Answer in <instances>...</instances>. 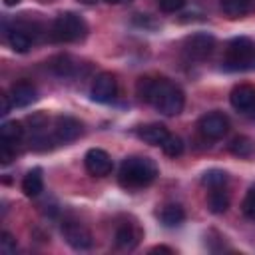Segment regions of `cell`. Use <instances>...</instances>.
<instances>
[{"label": "cell", "instance_id": "6da1fadb", "mask_svg": "<svg viewBox=\"0 0 255 255\" xmlns=\"http://www.w3.org/2000/svg\"><path fill=\"white\" fill-rule=\"evenodd\" d=\"M135 90L141 100L149 102L157 112L165 116H177L185 106L181 88L165 78H139Z\"/></svg>", "mask_w": 255, "mask_h": 255}, {"label": "cell", "instance_id": "7a4b0ae2", "mask_svg": "<svg viewBox=\"0 0 255 255\" xmlns=\"http://www.w3.org/2000/svg\"><path fill=\"white\" fill-rule=\"evenodd\" d=\"M120 183L128 189H139L149 185L157 177V165L149 157L129 155L120 165Z\"/></svg>", "mask_w": 255, "mask_h": 255}, {"label": "cell", "instance_id": "3957f363", "mask_svg": "<svg viewBox=\"0 0 255 255\" xmlns=\"http://www.w3.org/2000/svg\"><path fill=\"white\" fill-rule=\"evenodd\" d=\"M223 64L227 70H233V72L253 70L255 68V42L245 38V36L233 38L227 44Z\"/></svg>", "mask_w": 255, "mask_h": 255}, {"label": "cell", "instance_id": "277c9868", "mask_svg": "<svg viewBox=\"0 0 255 255\" xmlns=\"http://www.w3.org/2000/svg\"><path fill=\"white\" fill-rule=\"evenodd\" d=\"M88 26L84 18L74 12H62L52 22V38L56 42H78L86 36Z\"/></svg>", "mask_w": 255, "mask_h": 255}, {"label": "cell", "instance_id": "5b68a950", "mask_svg": "<svg viewBox=\"0 0 255 255\" xmlns=\"http://www.w3.org/2000/svg\"><path fill=\"white\" fill-rule=\"evenodd\" d=\"M213 48H215V38L207 32H195V34L187 36L183 42L185 56L189 60H197V62L205 60L213 52Z\"/></svg>", "mask_w": 255, "mask_h": 255}, {"label": "cell", "instance_id": "8992f818", "mask_svg": "<svg viewBox=\"0 0 255 255\" xmlns=\"http://www.w3.org/2000/svg\"><path fill=\"white\" fill-rule=\"evenodd\" d=\"M118 94V82L114 78V74L110 72H102L94 78L92 84V100L98 104H108L116 98Z\"/></svg>", "mask_w": 255, "mask_h": 255}, {"label": "cell", "instance_id": "52a82bcc", "mask_svg": "<svg viewBox=\"0 0 255 255\" xmlns=\"http://www.w3.org/2000/svg\"><path fill=\"white\" fill-rule=\"evenodd\" d=\"M62 233H64V239L68 241V245L78 251H86L92 247V233L78 221H64Z\"/></svg>", "mask_w": 255, "mask_h": 255}, {"label": "cell", "instance_id": "ba28073f", "mask_svg": "<svg viewBox=\"0 0 255 255\" xmlns=\"http://www.w3.org/2000/svg\"><path fill=\"white\" fill-rule=\"evenodd\" d=\"M197 128H199V131H201L207 139H219V137H223V135L227 133V129H229V120H227L223 114H219V112H211V114H205V116L199 120Z\"/></svg>", "mask_w": 255, "mask_h": 255}, {"label": "cell", "instance_id": "9c48e42d", "mask_svg": "<svg viewBox=\"0 0 255 255\" xmlns=\"http://www.w3.org/2000/svg\"><path fill=\"white\" fill-rule=\"evenodd\" d=\"M84 163H86L88 173H92V175H96V177L108 175V173L112 171V167H114V161H112L110 153L104 151V149H100V147L88 149V153H86V157H84Z\"/></svg>", "mask_w": 255, "mask_h": 255}, {"label": "cell", "instance_id": "30bf717a", "mask_svg": "<svg viewBox=\"0 0 255 255\" xmlns=\"http://www.w3.org/2000/svg\"><path fill=\"white\" fill-rule=\"evenodd\" d=\"M82 133V124L80 120L72 118V116H58L54 122V139L60 143H68L74 141L78 135Z\"/></svg>", "mask_w": 255, "mask_h": 255}, {"label": "cell", "instance_id": "8fae6325", "mask_svg": "<svg viewBox=\"0 0 255 255\" xmlns=\"http://www.w3.org/2000/svg\"><path fill=\"white\" fill-rule=\"evenodd\" d=\"M229 102L237 112H251L255 108V88L249 84L235 86L229 94Z\"/></svg>", "mask_w": 255, "mask_h": 255}, {"label": "cell", "instance_id": "7c38bea8", "mask_svg": "<svg viewBox=\"0 0 255 255\" xmlns=\"http://www.w3.org/2000/svg\"><path fill=\"white\" fill-rule=\"evenodd\" d=\"M10 100H12V106L14 108H26L30 106L36 98H38V92L36 88L30 84V82H16L12 88H10Z\"/></svg>", "mask_w": 255, "mask_h": 255}, {"label": "cell", "instance_id": "4fadbf2b", "mask_svg": "<svg viewBox=\"0 0 255 255\" xmlns=\"http://www.w3.org/2000/svg\"><path fill=\"white\" fill-rule=\"evenodd\" d=\"M141 239V231L133 225V223H124L118 227L116 231V245L120 249H133Z\"/></svg>", "mask_w": 255, "mask_h": 255}, {"label": "cell", "instance_id": "5bb4252c", "mask_svg": "<svg viewBox=\"0 0 255 255\" xmlns=\"http://www.w3.org/2000/svg\"><path fill=\"white\" fill-rule=\"evenodd\" d=\"M221 10L227 18H243L255 12V0H221Z\"/></svg>", "mask_w": 255, "mask_h": 255}, {"label": "cell", "instance_id": "9a60e30c", "mask_svg": "<svg viewBox=\"0 0 255 255\" xmlns=\"http://www.w3.org/2000/svg\"><path fill=\"white\" fill-rule=\"evenodd\" d=\"M137 135H139V139H143L149 145H161L165 141V137L169 135V131L163 124H147L137 129Z\"/></svg>", "mask_w": 255, "mask_h": 255}, {"label": "cell", "instance_id": "2e32d148", "mask_svg": "<svg viewBox=\"0 0 255 255\" xmlns=\"http://www.w3.org/2000/svg\"><path fill=\"white\" fill-rule=\"evenodd\" d=\"M44 189V177H42V169L40 167H34L30 169L24 179H22V191L26 197H38Z\"/></svg>", "mask_w": 255, "mask_h": 255}, {"label": "cell", "instance_id": "e0dca14e", "mask_svg": "<svg viewBox=\"0 0 255 255\" xmlns=\"http://www.w3.org/2000/svg\"><path fill=\"white\" fill-rule=\"evenodd\" d=\"M229 151H231L235 157L249 159V157L255 155V139H251L249 135H237V137L231 139Z\"/></svg>", "mask_w": 255, "mask_h": 255}, {"label": "cell", "instance_id": "ac0fdd59", "mask_svg": "<svg viewBox=\"0 0 255 255\" xmlns=\"http://www.w3.org/2000/svg\"><path fill=\"white\" fill-rule=\"evenodd\" d=\"M157 217H159V221H161L163 225L175 227V225H179V223L185 219V211H183L181 205L167 203V205H163V207L157 211Z\"/></svg>", "mask_w": 255, "mask_h": 255}, {"label": "cell", "instance_id": "d6986e66", "mask_svg": "<svg viewBox=\"0 0 255 255\" xmlns=\"http://www.w3.org/2000/svg\"><path fill=\"white\" fill-rule=\"evenodd\" d=\"M207 205L213 213H225L229 207V193L223 187H211L207 195Z\"/></svg>", "mask_w": 255, "mask_h": 255}, {"label": "cell", "instance_id": "ffe728a7", "mask_svg": "<svg viewBox=\"0 0 255 255\" xmlns=\"http://www.w3.org/2000/svg\"><path fill=\"white\" fill-rule=\"evenodd\" d=\"M8 44L12 46L14 52L24 54V52H28V50L32 48V38H30V34H28L26 30L14 28V30L8 32Z\"/></svg>", "mask_w": 255, "mask_h": 255}, {"label": "cell", "instance_id": "44dd1931", "mask_svg": "<svg viewBox=\"0 0 255 255\" xmlns=\"http://www.w3.org/2000/svg\"><path fill=\"white\" fill-rule=\"evenodd\" d=\"M50 68H52V72L56 74V76H60V78H68V76H72L74 72H76V62L70 58V56H56L52 62H50Z\"/></svg>", "mask_w": 255, "mask_h": 255}, {"label": "cell", "instance_id": "7402d4cb", "mask_svg": "<svg viewBox=\"0 0 255 255\" xmlns=\"http://www.w3.org/2000/svg\"><path fill=\"white\" fill-rule=\"evenodd\" d=\"M24 135V128L20 122H4L0 126V139H6V141H12V143H18Z\"/></svg>", "mask_w": 255, "mask_h": 255}, {"label": "cell", "instance_id": "603a6c76", "mask_svg": "<svg viewBox=\"0 0 255 255\" xmlns=\"http://www.w3.org/2000/svg\"><path fill=\"white\" fill-rule=\"evenodd\" d=\"M161 149H163V153L165 155H169V157H179L181 153H183V139L179 137V135H167L165 137V141L161 143Z\"/></svg>", "mask_w": 255, "mask_h": 255}, {"label": "cell", "instance_id": "cb8c5ba5", "mask_svg": "<svg viewBox=\"0 0 255 255\" xmlns=\"http://www.w3.org/2000/svg\"><path fill=\"white\" fill-rule=\"evenodd\" d=\"M201 181H203V185H207V187H223V185L227 183V173L221 171V169H209V171L203 173Z\"/></svg>", "mask_w": 255, "mask_h": 255}, {"label": "cell", "instance_id": "d4e9b609", "mask_svg": "<svg viewBox=\"0 0 255 255\" xmlns=\"http://www.w3.org/2000/svg\"><path fill=\"white\" fill-rule=\"evenodd\" d=\"M241 209H243L245 217H249L251 221H255V185H251L249 191L245 193L243 203H241Z\"/></svg>", "mask_w": 255, "mask_h": 255}, {"label": "cell", "instance_id": "484cf974", "mask_svg": "<svg viewBox=\"0 0 255 255\" xmlns=\"http://www.w3.org/2000/svg\"><path fill=\"white\" fill-rule=\"evenodd\" d=\"M14 157H16V145H14L12 141L0 139V161L6 165V163H10Z\"/></svg>", "mask_w": 255, "mask_h": 255}, {"label": "cell", "instance_id": "4316f807", "mask_svg": "<svg viewBox=\"0 0 255 255\" xmlns=\"http://www.w3.org/2000/svg\"><path fill=\"white\" fill-rule=\"evenodd\" d=\"M0 251L6 253V255H10V253L16 251V239H14L8 231L2 233V239H0Z\"/></svg>", "mask_w": 255, "mask_h": 255}, {"label": "cell", "instance_id": "83f0119b", "mask_svg": "<svg viewBox=\"0 0 255 255\" xmlns=\"http://www.w3.org/2000/svg\"><path fill=\"white\" fill-rule=\"evenodd\" d=\"M157 4H159V10L171 14V12L181 10V8L185 6V0H157Z\"/></svg>", "mask_w": 255, "mask_h": 255}, {"label": "cell", "instance_id": "f1b7e54d", "mask_svg": "<svg viewBox=\"0 0 255 255\" xmlns=\"http://www.w3.org/2000/svg\"><path fill=\"white\" fill-rule=\"evenodd\" d=\"M0 102H2V112H0V114H2V116H6V114L10 112L12 100H10V96H8V94H2V96H0Z\"/></svg>", "mask_w": 255, "mask_h": 255}, {"label": "cell", "instance_id": "f546056e", "mask_svg": "<svg viewBox=\"0 0 255 255\" xmlns=\"http://www.w3.org/2000/svg\"><path fill=\"white\" fill-rule=\"evenodd\" d=\"M151 253H173L169 247H161V245H157V247H153L151 249Z\"/></svg>", "mask_w": 255, "mask_h": 255}, {"label": "cell", "instance_id": "4dcf8cb0", "mask_svg": "<svg viewBox=\"0 0 255 255\" xmlns=\"http://www.w3.org/2000/svg\"><path fill=\"white\" fill-rule=\"evenodd\" d=\"M18 2H20V0H4V4H6V6H16Z\"/></svg>", "mask_w": 255, "mask_h": 255}, {"label": "cell", "instance_id": "1f68e13d", "mask_svg": "<svg viewBox=\"0 0 255 255\" xmlns=\"http://www.w3.org/2000/svg\"><path fill=\"white\" fill-rule=\"evenodd\" d=\"M78 2H84V4H96L98 0H78Z\"/></svg>", "mask_w": 255, "mask_h": 255}, {"label": "cell", "instance_id": "d6a6232c", "mask_svg": "<svg viewBox=\"0 0 255 255\" xmlns=\"http://www.w3.org/2000/svg\"><path fill=\"white\" fill-rule=\"evenodd\" d=\"M106 2H108V4H120L122 0H106Z\"/></svg>", "mask_w": 255, "mask_h": 255}]
</instances>
